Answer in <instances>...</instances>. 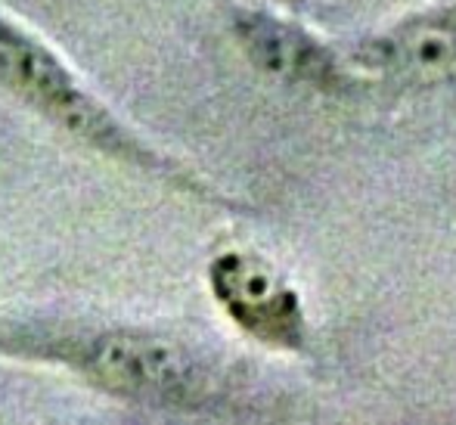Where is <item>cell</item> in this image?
Wrapping results in <instances>:
<instances>
[{
  "instance_id": "1",
  "label": "cell",
  "mask_w": 456,
  "mask_h": 425,
  "mask_svg": "<svg viewBox=\"0 0 456 425\" xmlns=\"http://www.w3.org/2000/svg\"><path fill=\"white\" fill-rule=\"evenodd\" d=\"M0 357L60 366L118 401L152 410H202L224 395V372L208 354L137 326L0 317Z\"/></svg>"
},
{
  "instance_id": "2",
  "label": "cell",
  "mask_w": 456,
  "mask_h": 425,
  "mask_svg": "<svg viewBox=\"0 0 456 425\" xmlns=\"http://www.w3.org/2000/svg\"><path fill=\"white\" fill-rule=\"evenodd\" d=\"M0 87L75 143L165 184L199 190L175 159L146 143L94 87L31 29L0 10Z\"/></svg>"
},
{
  "instance_id": "3",
  "label": "cell",
  "mask_w": 456,
  "mask_h": 425,
  "mask_svg": "<svg viewBox=\"0 0 456 425\" xmlns=\"http://www.w3.org/2000/svg\"><path fill=\"white\" fill-rule=\"evenodd\" d=\"M215 295L246 330L261 336H282L295 320L292 295L261 261L246 255H224L211 267Z\"/></svg>"
},
{
  "instance_id": "4",
  "label": "cell",
  "mask_w": 456,
  "mask_h": 425,
  "mask_svg": "<svg viewBox=\"0 0 456 425\" xmlns=\"http://www.w3.org/2000/svg\"><path fill=\"white\" fill-rule=\"evenodd\" d=\"M240 37L248 56L280 78L317 81L323 72H330V53L314 37L271 16L255 12V16L240 19Z\"/></svg>"
},
{
  "instance_id": "5",
  "label": "cell",
  "mask_w": 456,
  "mask_h": 425,
  "mask_svg": "<svg viewBox=\"0 0 456 425\" xmlns=\"http://www.w3.org/2000/svg\"><path fill=\"white\" fill-rule=\"evenodd\" d=\"M385 66L403 81L432 85L456 69V25L447 19H422L385 44Z\"/></svg>"
}]
</instances>
